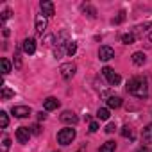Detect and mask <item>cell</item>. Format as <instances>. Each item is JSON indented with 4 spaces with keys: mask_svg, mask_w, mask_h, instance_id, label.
<instances>
[{
    "mask_svg": "<svg viewBox=\"0 0 152 152\" xmlns=\"http://www.w3.org/2000/svg\"><path fill=\"white\" fill-rule=\"evenodd\" d=\"M127 91L138 99H145L148 95V83L143 77H132L127 83Z\"/></svg>",
    "mask_w": 152,
    "mask_h": 152,
    "instance_id": "1",
    "label": "cell"
},
{
    "mask_svg": "<svg viewBox=\"0 0 152 152\" xmlns=\"http://www.w3.org/2000/svg\"><path fill=\"white\" fill-rule=\"evenodd\" d=\"M73 140H75V129H72V127L61 129V131L57 132V141H59L61 145H70Z\"/></svg>",
    "mask_w": 152,
    "mask_h": 152,
    "instance_id": "2",
    "label": "cell"
},
{
    "mask_svg": "<svg viewBox=\"0 0 152 152\" xmlns=\"http://www.w3.org/2000/svg\"><path fill=\"white\" fill-rule=\"evenodd\" d=\"M75 70H77V66L72 64V63H64L59 66V72L63 75V79H72L73 75H75Z\"/></svg>",
    "mask_w": 152,
    "mask_h": 152,
    "instance_id": "3",
    "label": "cell"
},
{
    "mask_svg": "<svg viewBox=\"0 0 152 152\" xmlns=\"http://www.w3.org/2000/svg\"><path fill=\"white\" fill-rule=\"evenodd\" d=\"M115 57V50L109 47V45H102L100 48H99V59L100 61H109V59H113Z\"/></svg>",
    "mask_w": 152,
    "mask_h": 152,
    "instance_id": "4",
    "label": "cell"
},
{
    "mask_svg": "<svg viewBox=\"0 0 152 152\" xmlns=\"http://www.w3.org/2000/svg\"><path fill=\"white\" fill-rule=\"evenodd\" d=\"M45 31H47V16L43 13L41 15H36V32L43 36Z\"/></svg>",
    "mask_w": 152,
    "mask_h": 152,
    "instance_id": "5",
    "label": "cell"
},
{
    "mask_svg": "<svg viewBox=\"0 0 152 152\" xmlns=\"http://www.w3.org/2000/svg\"><path fill=\"white\" fill-rule=\"evenodd\" d=\"M77 115H75L73 111H63V115H61V122L63 124H68V125H75L77 124Z\"/></svg>",
    "mask_w": 152,
    "mask_h": 152,
    "instance_id": "6",
    "label": "cell"
},
{
    "mask_svg": "<svg viewBox=\"0 0 152 152\" xmlns=\"http://www.w3.org/2000/svg\"><path fill=\"white\" fill-rule=\"evenodd\" d=\"M13 115L16 118H27L31 115V107L29 106H15L13 107Z\"/></svg>",
    "mask_w": 152,
    "mask_h": 152,
    "instance_id": "7",
    "label": "cell"
},
{
    "mask_svg": "<svg viewBox=\"0 0 152 152\" xmlns=\"http://www.w3.org/2000/svg\"><path fill=\"white\" fill-rule=\"evenodd\" d=\"M29 138H31V131L27 127H20L16 129V140L20 143H29Z\"/></svg>",
    "mask_w": 152,
    "mask_h": 152,
    "instance_id": "8",
    "label": "cell"
},
{
    "mask_svg": "<svg viewBox=\"0 0 152 152\" xmlns=\"http://www.w3.org/2000/svg\"><path fill=\"white\" fill-rule=\"evenodd\" d=\"M39 7H41V11H43L45 16H54V13H56L54 4L50 2V0H43V2L39 4Z\"/></svg>",
    "mask_w": 152,
    "mask_h": 152,
    "instance_id": "9",
    "label": "cell"
},
{
    "mask_svg": "<svg viewBox=\"0 0 152 152\" xmlns=\"http://www.w3.org/2000/svg\"><path fill=\"white\" fill-rule=\"evenodd\" d=\"M23 52L29 54V56H32L36 52V41H34V38H27L23 41Z\"/></svg>",
    "mask_w": 152,
    "mask_h": 152,
    "instance_id": "10",
    "label": "cell"
},
{
    "mask_svg": "<svg viewBox=\"0 0 152 152\" xmlns=\"http://www.w3.org/2000/svg\"><path fill=\"white\" fill-rule=\"evenodd\" d=\"M43 106H45V109H47V111H54V109H57V107H59V100H57V99H54V97H48V99L43 102Z\"/></svg>",
    "mask_w": 152,
    "mask_h": 152,
    "instance_id": "11",
    "label": "cell"
},
{
    "mask_svg": "<svg viewBox=\"0 0 152 152\" xmlns=\"http://www.w3.org/2000/svg\"><path fill=\"white\" fill-rule=\"evenodd\" d=\"M145 61H147V56H145L143 52H134V54H132V63H134L136 66L145 64Z\"/></svg>",
    "mask_w": 152,
    "mask_h": 152,
    "instance_id": "12",
    "label": "cell"
},
{
    "mask_svg": "<svg viewBox=\"0 0 152 152\" xmlns=\"http://www.w3.org/2000/svg\"><path fill=\"white\" fill-rule=\"evenodd\" d=\"M141 138L145 143H152V124H148L143 131H141Z\"/></svg>",
    "mask_w": 152,
    "mask_h": 152,
    "instance_id": "13",
    "label": "cell"
},
{
    "mask_svg": "<svg viewBox=\"0 0 152 152\" xmlns=\"http://www.w3.org/2000/svg\"><path fill=\"white\" fill-rule=\"evenodd\" d=\"M120 106H122V99H120V97H109V99H107V107L118 109Z\"/></svg>",
    "mask_w": 152,
    "mask_h": 152,
    "instance_id": "14",
    "label": "cell"
},
{
    "mask_svg": "<svg viewBox=\"0 0 152 152\" xmlns=\"http://www.w3.org/2000/svg\"><path fill=\"white\" fill-rule=\"evenodd\" d=\"M115 148H116V143L109 140V141H106V143L99 148V152H115Z\"/></svg>",
    "mask_w": 152,
    "mask_h": 152,
    "instance_id": "15",
    "label": "cell"
},
{
    "mask_svg": "<svg viewBox=\"0 0 152 152\" xmlns=\"http://www.w3.org/2000/svg\"><path fill=\"white\" fill-rule=\"evenodd\" d=\"M64 52L68 56H73L75 52H77V43L75 41H66V47H64Z\"/></svg>",
    "mask_w": 152,
    "mask_h": 152,
    "instance_id": "16",
    "label": "cell"
},
{
    "mask_svg": "<svg viewBox=\"0 0 152 152\" xmlns=\"http://www.w3.org/2000/svg\"><path fill=\"white\" fill-rule=\"evenodd\" d=\"M0 97H2V100H7V99L15 97V91H13V90H9L7 86H2V93H0Z\"/></svg>",
    "mask_w": 152,
    "mask_h": 152,
    "instance_id": "17",
    "label": "cell"
},
{
    "mask_svg": "<svg viewBox=\"0 0 152 152\" xmlns=\"http://www.w3.org/2000/svg\"><path fill=\"white\" fill-rule=\"evenodd\" d=\"M120 81H122V77H120L118 73H115V72H113V73L109 75V77H107V83H109L111 86H116V84H120Z\"/></svg>",
    "mask_w": 152,
    "mask_h": 152,
    "instance_id": "18",
    "label": "cell"
},
{
    "mask_svg": "<svg viewBox=\"0 0 152 152\" xmlns=\"http://www.w3.org/2000/svg\"><path fill=\"white\" fill-rule=\"evenodd\" d=\"M83 13H86L90 18H95V16H97L95 7H91V6H88V4H86V6H83Z\"/></svg>",
    "mask_w": 152,
    "mask_h": 152,
    "instance_id": "19",
    "label": "cell"
},
{
    "mask_svg": "<svg viewBox=\"0 0 152 152\" xmlns=\"http://www.w3.org/2000/svg\"><path fill=\"white\" fill-rule=\"evenodd\" d=\"M0 125H2V129H6L9 125V118H7L6 111H0Z\"/></svg>",
    "mask_w": 152,
    "mask_h": 152,
    "instance_id": "20",
    "label": "cell"
},
{
    "mask_svg": "<svg viewBox=\"0 0 152 152\" xmlns=\"http://www.w3.org/2000/svg\"><path fill=\"white\" fill-rule=\"evenodd\" d=\"M134 39H136V36H134L132 32H129V34H124V36H122V41H124L125 45H132V43H134Z\"/></svg>",
    "mask_w": 152,
    "mask_h": 152,
    "instance_id": "21",
    "label": "cell"
},
{
    "mask_svg": "<svg viewBox=\"0 0 152 152\" xmlns=\"http://www.w3.org/2000/svg\"><path fill=\"white\" fill-rule=\"evenodd\" d=\"M97 116H99L100 120H107V118H109V109H107V107H100V109L97 111Z\"/></svg>",
    "mask_w": 152,
    "mask_h": 152,
    "instance_id": "22",
    "label": "cell"
},
{
    "mask_svg": "<svg viewBox=\"0 0 152 152\" xmlns=\"http://www.w3.org/2000/svg\"><path fill=\"white\" fill-rule=\"evenodd\" d=\"M9 72H11V63H9V59H6V57H4V59H2V73H4V75H7Z\"/></svg>",
    "mask_w": 152,
    "mask_h": 152,
    "instance_id": "23",
    "label": "cell"
},
{
    "mask_svg": "<svg viewBox=\"0 0 152 152\" xmlns=\"http://www.w3.org/2000/svg\"><path fill=\"white\" fill-rule=\"evenodd\" d=\"M122 136H124V138H131V140H132V131H131V127H129V125H125V127L122 129Z\"/></svg>",
    "mask_w": 152,
    "mask_h": 152,
    "instance_id": "24",
    "label": "cell"
},
{
    "mask_svg": "<svg viewBox=\"0 0 152 152\" xmlns=\"http://www.w3.org/2000/svg\"><path fill=\"white\" fill-rule=\"evenodd\" d=\"M9 147H11V140L9 138H4V141H2V152H7Z\"/></svg>",
    "mask_w": 152,
    "mask_h": 152,
    "instance_id": "25",
    "label": "cell"
},
{
    "mask_svg": "<svg viewBox=\"0 0 152 152\" xmlns=\"http://www.w3.org/2000/svg\"><path fill=\"white\" fill-rule=\"evenodd\" d=\"M124 20H125V13L122 11V13H118V16H116V18H113V23H122Z\"/></svg>",
    "mask_w": 152,
    "mask_h": 152,
    "instance_id": "26",
    "label": "cell"
},
{
    "mask_svg": "<svg viewBox=\"0 0 152 152\" xmlns=\"http://www.w3.org/2000/svg\"><path fill=\"white\" fill-rule=\"evenodd\" d=\"M113 72H115V70H113V68H109V66H106V68H102V75H104V77H106V79L109 77V75H111Z\"/></svg>",
    "mask_w": 152,
    "mask_h": 152,
    "instance_id": "27",
    "label": "cell"
},
{
    "mask_svg": "<svg viewBox=\"0 0 152 152\" xmlns=\"http://www.w3.org/2000/svg\"><path fill=\"white\" fill-rule=\"evenodd\" d=\"M11 18V9H6L4 13H2V22H6V20H9Z\"/></svg>",
    "mask_w": 152,
    "mask_h": 152,
    "instance_id": "28",
    "label": "cell"
},
{
    "mask_svg": "<svg viewBox=\"0 0 152 152\" xmlns=\"http://www.w3.org/2000/svg\"><path fill=\"white\" fill-rule=\"evenodd\" d=\"M99 131V124L97 122H91L90 124V132H97Z\"/></svg>",
    "mask_w": 152,
    "mask_h": 152,
    "instance_id": "29",
    "label": "cell"
},
{
    "mask_svg": "<svg viewBox=\"0 0 152 152\" xmlns=\"http://www.w3.org/2000/svg\"><path fill=\"white\" fill-rule=\"evenodd\" d=\"M31 132H32V134H39V132H41V129H39V125H38V124H34V125L31 127Z\"/></svg>",
    "mask_w": 152,
    "mask_h": 152,
    "instance_id": "30",
    "label": "cell"
},
{
    "mask_svg": "<svg viewBox=\"0 0 152 152\" xmlns=\"http://www.w3.org/2000/svg\"><path fill=\"white\" fill-rule=\"evenodd\" d=\"M115 129H116V127H115V124H107L106 132H109V134H111V132H115Z\"/></svg>",
    "mask_w": 152,
    "mask_h": 152,
    "instance_id": "31",
    "label": "cell"
},
{
    "mask_svg": "<svg viewBox=\"0 0 152 152\" xmlns=\"http://www.w3.org/2000/svg\"><path fill=\"white\" fill-rule=\"evenodd\" d=\"M15 66H16V68L22 66V59H20V56H15Z\"/></svg>",
    "mask_w": 152,
    "mask_h": 152,
    "instance_id": "32",
    "label": "cell"
},
{
    "mask_svg": "<svg viewBox=\"0 0 152 152\" xmlns=\"http://www.w3.org/2000/svg\"><path fill=\"white\" fill-rule=\"evenodd\" d=\"M147 31H148V39H150V41H152V23H150V25H148V29H147Z\"/></svg>",
    "mask_w": 152,
    "mask_h": 152,
    "instance_id": "33",
    "label": "cell"
},
{
    "mask_svg": "<svg viewBox=\"0 0 152 152\" xmlns=\"http://www.w3.org/2000/svg\"><path fill=\"white\" fill-rule=\"evenodd\" d=\"M38 118H39V120H45V118H47V115H45V113H38Z\"/></svg>",
    "mask_w": 152,
    "mask_h": 152,
    "instance_id": "34",
    "label": "cell"
},
{
    "mask_svg": "<svg viewBox=\"0 0 152 152\" xmlns=\"http://www.w3.org/2000/svg\"><path fill=\"white\" fill-rule=\"evenodd\" d=\"M138 152H150V150H148V148H147V147H143V148H140V150H138Z\"/></svg>",
    "mask_w": 152,
    "mask_h": 152,
    "instance_id": "35",
    "label": "cell"
},
{
    "mask_svg": "<svg viewBox=\"0 0 152 152\" xmlns=\"http://www.w3.org/2000/svg\"><path fill=\"white\" fill-rule=\"evenodd\" d=\"M81 152H83V150H81Z\"/></svg>",
    "mask_w": 152,
    "mask_h": 152,
    "instance_id": "36",
    "label": "cell"
}]
</instances>
